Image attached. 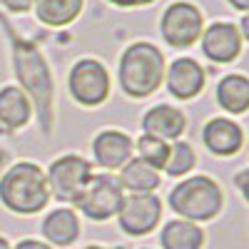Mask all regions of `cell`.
Listing matches in <instances>:
<instances>
[{
    "mask_svg": "<svg viewBox=\"0 0 249 249\" xmlns=\"http://www.w3.org/2000/svg\"><path fill=\"white\" fill-rule=\"evenodd\" d=\"M8 35H10V45H13V65H15V72H18V80L23 85V92L33 97V105L37 110V117H40V124H43V132L48 135L50 127H53V75H50V68L33 43L20 37L8 23Z\"/></svg>",
    "mask_w": 249,
    "mask_h": 249,
    "instance_id": "cell-1",
    "label": "cell"
},
{
    "mask_svg": "<svg viewBox=\"0 0 249 249\" xmlns=\"http://www.w3.org/2000/svg\"><path fill=\"white\" fill-rule=\"evenodd\" d=\"M50 202L45 172L35 162H18L0 175V204L13 214H37Z\"/></svg>",
    "mask_w": 249,
    "mask_h": 249,
    "instance_id": "cell-2",
    "label": "cell"
},
{
    "mask_svg": "<svg viewBox=\"0 0 249 249\" xmlns=\"http://www.w3.org/2000/svg\"><path fill=\"white\" fill-rule=\"evenodd\" d=\"M164 80V57L152 43H135L120 57V88L130 97H150Z\"/></svg>",
    "mask_w": 249,
    "mask_h": 249,
    "instance_id": "cell-3",
    "label": "cell"
},
{
    "mask_svg": "<svg viewBox=\"0 0 249 249\" xmlns=\"http://www.w3.org/2000/svg\"><path fill=\"white\" fill-rule=\"evenodd\" d=\"M170 207L179 214V219L190 222H210L214 219L224 207V192L222 187L207 175H195L182 179L170 192Z\"/></svg>",
    "mask_w": 249,
    "mask_h": 249,
    "instance_id": "cell-4",
    "label": "cell"
},
{
    "mask_svg": "<svg viewBox=\"0 0 249 249\" xmlns=\"http://www.w3.org/2000/svg\"><path fill=\"white\" fill-rule=\"evenodd\" d=\"M45 177H48V187H50V197L75 204L80 199V195L85 192L88 182L92 179V167L80 155H62L50 164Z\"/></svg>",
    "mask_w": 249,
    "mask_h": 249,
    "instance_id": "cell-5",
    "label": "cell"
},
{
    "mask_svg": "<svg viewBox=\"0 0 249 249\" xmlns=\"http://www.w3.org/2000/svg\"><path fill=\"white\" fill-rule=\"evenodd\" d=\"M122 199H124L122 187L112 175H92L75 207L92 222H107L110 217L117 214Z\"/></svg>",
    "mask_w": 249,
    "mask_h": 249,
    "instance_id": "cell-6",
    "label": "cell"
},
{
    "mask_svg": "<svg viewBox=\"0 0 249 249\" xmlns=\"http://www.w3.org/2000/svg\"><path fill=\"white\" fill-rule=\"evenodd\" d=\"M117 224L127 237H147L157 230L162 217V202L157 195H124L120 210H117Z\"/></svg>",
    "mask_w": 249,
    "mask_h": 249,
    "instance_id": "cell-7",
    "label": "cell"
},
{
    "mask_svg": "<svg viewBox=\"0 0 249 249\" xmlns=\"http://www.w3.org/2000/svg\"><path fill=\"white\" fill-rule=\"evenodd\" d=\"M68 85L80 105L95 107V105H102L110 95V75L97 60L85 57L72 65Z\"/></svg>",
    "mask_w": 249,
    "mask_h": 249,
    "instance_id": "cell-8",
    "label": "cell"
},
{
    "mask_svg": "<svg viewBox=\"0 0 249 249\" xmlns=\"http://www.w3.org/2000/svg\"><path fill=\"white\" fill-rule=\"evenodd\" d=\"M202 25H204L202 13L192 3H172L160 20L162 37L167 40L172 48L195 45L202 35Z\"/></svg>",
    "mask_w": 249,
    "mask_h": 249,
    "instance_id": "cell-9",
    "label": "cell"
},
{
    "mask_svg": "<svg viewBox=\"0 0 249 249\" xmlns=\"http://www.w3.org/2000/svg\"><path fill=\"white\" fill-rule=\"evenodd\" d=\"M202 140H204V147L210 150L217 157H232L242 150L244 144V132L242 127L230 120V117H214L204 124L202 130Z\"/></svg>",
    "mask_w": 249,
    "mask_h": 249,
    "instance_id": "cell-10",
    "label": "cell"
},
{
    "mask_svg": "<svg viewBox=\"0 0 249 249\" xmlns=\"http://www.w3.org/2000/svg\"><path fill=\"white\" fill-rule=\"evenodd\" d=\"M202 53L214 62H232L242 53V35L232 23H214L202 33Z\"/></svg>",
    "mask_w": 249,
    "mask_h": 249,
    "instance_id": "cell-11",
    "label": "cell"
},
{
    "mask_svg": "<svg viewBox=\"0 0 249 249\" xmlns=\"http://www.w3.org/2000/svg\"><path fill=\"white\" fill-rule=\"evenodd\" d=\"M204 88V70L197 60L179 57L167 70V90L177 100H192Z\"/></svg>",
    "mask_w": 249,
    "mask_h": 249,
    "instance_id": "cell-12",
    "label": "cell"
},
{
    "mask_svg": "<svg viewBox=\"0 0 249 249\" xmlns=\"http://www.w3.org/2000/svg\"><path fill=\"white\" fill-rule=\"evenodd\" d=\"M132 140L120 130H105L92 142L95 160L105 170H120L127 160H132Z\"/></svg>",
    "mask_w": 249,
    "mask_h": 249,
    "instance_id": "cell-13",
    "label": "cell"
},
{
    "mask_svg": "<svg viewBox=\"0 0 249 249\" xmlns=\"http://www.w3.org/2000/svg\"><path fill=\"white\" fill-rule=\"evenodd\" d=\"M43 237L50 247H70L80 239V219L70 207H57L43 219Z\"/></svg>",
    "mask_w": 249,
    "mask_h": 249,
    "instance_id": "cell-14",
    "label": "cell"
},
{
    "mask_svg": "<svg viewBox=\"0 0 249 249\" xmlns=\"http://www.w3.org/2000/svg\"><path fill=\"white\" fill-rule=\"evenodd\" d=\"M184 127H187L184 115L172 105H155L142 117L144 135H152L160 140H177L184 132Z\"/></svg>",
    "mask_w": 249,
    "mask_h": 249,
    "instance_id": "cell-15",
    "label": "cell"
},
{
    "mask_svg": "<svg viewBox=\"0 0 249 249\" xmlns=\"http://www.w3.org/2000/svg\"><path fill=\"white\" fill-rule=\"evenodd\" d=\"M33 115V105H30V97L20 90V88H3L0 90V127L15 132L20 127H25L28 120Z\"/></svg>",
    "mask_w": 249,
    "mask_h": 249,
    "instance_id": "cell-16",
    "label": "cell"
},
{
    "mask_svg": "<svg viewBox=\"0 0 249 249\" xmlns=\"http://www.w3.org/2000/svg\"><path fill=\"white\" fill-rule=\"evenodd\" d=\"M162 249H204V230L190 219H172L160 232Z\"/></svg>",
    "mask_w": 249,
    "mask_h": 249,
    "instance_id": "cell-17",
    "label": "cell"
},
{
    "mask_svg": "<svg viewBox=\"0 0 249 249\" xmlns=\"http://www.w3.org/2000/svg\"><path fill=\"white\" fill-rule=\"evenodd\" d=\"M120 187L130 190L132 195H144V192H155L160 187V170H155L152 164H147L144 160L135 157L127 160L120 167Z\"/></svg>",
    "mask_w": 249,
    "mask_h": 249,
    "instance_id": "cell-18",
    "label": "cell"
},
{
    "mask_svg": "<svg viewBox=\"0 0 249 249\" xmlns=\"http://www.w3.org/2000/svg\"><path fill=\"white\" fill-rule=\"evenodd\" d=\"M217 102L224 112L242 115L249 110V77L232 72L224 75L217 85Z\"/></svg>",
    "mask_w": 249,
    "mask_h": 249,
    "instance_id": "cell-19",
    "label": "cell"
},
{
    "mask_svg": "<svg viewBox=\"0 0 249 249\" xmlns=\"http://www.w3.org/2000/svg\"><path fill=\"white\" fill-rule=\"evenodd\" d=\"M37 20H43L45 25L60 28L68 25L80 15L82 10V0H35L33 3Z\"/></svg>",
    "mask_w": 249,
    "mask_h": 249,
    "instance_id": "cell-20",
    "label": "cell"
},
{
    "mask_svg": "<svg viewBox=\"0 0 249 249\" xmlns=\"http://www.w3.org/2000/svg\"><path fill=\"white\" fill-rule=\"evenodd\" d=\"M197 162V155L192 150L190 142H175L170 147V155H167V162H164V172L170 177H179V175H187Z\"/></svg>",
    "mask_w": 249,
    "mask_h": 249,
    "instance_id": "cell-21",
    "label": "cell"
},
{
    "mask_svg": "<svg viewBox=\"0 0 249 249\" xmlns=\"http://www.w3.org/2000/svg\"><path fill=\"white\" fill-rule=\"evenodd\" d=\"M137 152H140V160L152 164L155 170H162L164 162H167V155H170V144H167V140H160V137H152V135H142L137 140Z\"/></svg>",
    "mask_w": 249,
    "mask_h": 249,
    "instance_id": "cell-22",
    "label": "cell"
},
{
    "mask_svg": "<svg viewBox=\"0 0 249 249\" xmlns=\"http://www.w3.org/2000/svg\"><path fill=\"white\" fill-rule=\"evenodd\" d=\"M35 0H0V5L8 8L10 13H28Z\"/></svg>",
    "mask_w": 249,
    "mask_h": 249,
    "instance_id": "cell-23",
    "label": "cell"
},
{
    "mask_svg": "<svg viewBox=\"0 0 249 249\" xmlns=\"http://www.w3.org/2000/svg\"><path fill=\"white\" fill-rule=\"evenodd\" d=\"M234 184H237V190L242 192V197H244L247 204H249V170L237 172V175H234Z\"/></svg>",
    "mask_w": 249,
    "mask_h": 249,
    "instance_id": "cell-24",
    "label": "cell"
},
{
    "mask_svg": "<svg viewBox=\"0 0 249 249\" xmlns=\"http://www.w3.org/2000/svg\"><path fill=\"white\" fill-rule=\"evenodd\" d=\"M13 249H55L48 242H40V239H20Z\"/></svg>",
    "mask_w": 249,
    "mask_h": 249,
    "instance_id": "cell-25",
    "label": "cell"
},
{
    "mask_svg": "<svg viewBox=\"0 0 249 249\" xmlns=\"http://www.w3.org/2000/svg\"><path fill=\"white\" fill-rule=\"evenodd\" d=\"M110 3L117 8H137V5H150L155 0H110Z\"/></svg>",
    "mask_w": 249,
    "mask_h": 249,
    "instance_id": "cell-26",
    "label": "cell"
},
{
    "mask_svg": "<svg viewBox=\"0 0 249 249\" xmlns=\"http://www.w3.org/2000/svg\"><path fill=\"white\" fill-rule=\"evenodd\" d=\"M232 3V8H237V10H244V13H249V0H230Z\"/></svg>",
    "mask_w": 249,
    "mask_h": 249,
    "instance_id": "cell-27",
    "label": "cell"
},
{
    "mask_svg": "<svg viewBox=\"0 0 249 249\" xmlns=\"http://www.w3.org/2000/svg\"><path fill=\"white\" fill-rule=\"evenodd\" d=\"M5 167H8V152H5V150H0V175L5 172Z\"/></svg>",
    "mask_w": 249,
    "mask_h": 249,
    "instance_id": "cell-28",
    "label": "cell"
},
{
    "mask_svg": "<svg viewBox=\"0 0 249 249\" xmlns=\"http://www.w3.org/2000/svg\"><path fill=\"white\" fill-rule=\"evenodd\" d=\"M242 35H244V37L249 40V13H247V15L242 18Z\"/></svg>",
    "mask_w": 249,
    "mask_h": 249,
    "instance_id": "cell-29",
    "label": "cell"
},
{
    "mask_svg": "<svg viewBox=\"0 0 249 249\" xmlns=\"http://www.w3.org/2000/svg\"><path fill=\"white\" fill-rule=\"evenodd\" d=\"M0 249H13V244H10V242L3 237V234H0Z\"/></svg>",
    "mask_w": 249,
    "mask_h": 249,
    "instance_id": "cell-30",
    "label": "cell"
},
{
    "mask_svg": "<svg viewBox=\"0 0 249 249\" xmlns=\"http://www.w3.org/2000/svg\"><path fill=\"white\" fill-rule=\"evenodd\" d=\"M85 249H107V247H102V244H88Z\"/></svg>",
    "mask_w": 249,
    "mask_h": 249,
    "instance_id": "cell-31",
    "label": "cell"
},
{
    "mask_svg": "<svg viewBox=\"0 0 249 249\" xmlns=\"http://www.w3.org/2000/svg\"><path fill=\"white\" fill-rule=\"evenodd\" d=\"M142 249H150V247H142Z\"/></svg>",
    "mask_w": 249,
    "mask_h": 249,
    "instance_id": "cell-32",
    "label": "cell"
}]
</instances>
